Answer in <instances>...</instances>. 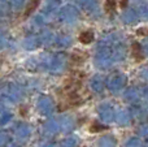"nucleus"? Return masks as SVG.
I'll return each instance as SVG.
<instances>
[{
  "label": "nucleus",
  "instance_id": "nucleus-1",
  "mask_svg": "<svg viewBox=\"0 0 148 147\" xmlns=\"http://www.w3.org/2000/svg\"><path fill=\"white\" fill-rule=\"evenodd\" d=\"M94 41V33L92 31H83V33L79 35V42L81 43H83V44H88V43H91V42Z\"/></svg>",
  "mask_w": 148,
  "mask_h": 147
},
{
  "label": "nucleus",
  "instance_id": "nucleus-2",
  "mask_svg": "<svg viewBox=\"0 0 148 147\" xmlns=\"http://www.w3.org/2000/svg\"><path fill=\"white\" fill-rule=\"evenodd\" d=\"M133 56L135 57L138 61H142V60H143V55H142V51H140V46H139L138 43L133 44Z\"/></svg>",
  "mask_w": 148,
  "mask_h": 147
},
{
  "label": "nucleus",
  "instance_id": "nucleus-3",
  "mask_svg": "<svg viewBox=\"0 0 148 147\" xmlns=\"http://www.w3.org/2000/svg\"><path fill=\"white\" fill-rule=\"evenodd\" d=\"M38 3H39V0H33V1H30L27 4V8L25 9V16L27 17V16H30L31 13L34 12V10L36 9V7H38Z\"/></svg>",
  "mask_w": 148,
  "mask_h": 147
},
{
  "label": "nucleus",
  "instance_id": "nucleus-4",
  "mask_svg": "<svg viewBox=\"0 0 148 147\" xmlns=\"http://www.w3.org/2000/svg\"><path fill=\"white\" fill-rule=\"evenodd\" d=\"M116 7H117L116 0H107V1H105V12H108V13L114 12Z\"/></svg>",
  "mask_w": 148,
  "mask_h": 147
},
{
  "label": "nucleus",
  "instance_id": "nucleus-5",
  "mask_svg": "<svg viewBox=\"0 0 148 147\" xmlns=\"http://www.w3.org/2000/svg\"><path fill=\"white\" fill-rule=\"evenodd\" d=\"M103 129H105V128H104V126H100V125H97L96 122L94 124V126H91V132H92V133H96L97 130H103Z\"/></svg>",
  "mask_w": 148,
  "mask_h": 147
}]
</instances>
